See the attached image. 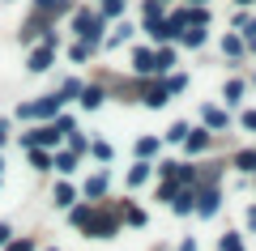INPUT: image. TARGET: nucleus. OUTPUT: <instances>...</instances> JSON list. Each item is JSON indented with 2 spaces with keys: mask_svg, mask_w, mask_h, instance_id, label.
Here are the masks:
<instances>
[{
  "mask_svg": "<svg viewBox=\"0 0 256 251\" xmlns=\"http://www.w3.org/2000/svg\"><path fill=\"white\" fill-rule=\"evenodd\" d=\"M102 30H107V21H102L98 9H77L73 13V34L86 38V43H102Z\"/></svg>",
  "mask_w": 256,
  "mask_h": 251,
  "instance_id": "obj_1",
  "label": "nucleus"
},
{
  "mask_svg": "<svg viewBox=\"0 0 256 251\" xmlns=\"http://www.w3.org/2000/svg\"><path fill=\"white\" fill-rule=\"evenodd\" d=\"M52 55H56V30H47V34L38 38V47H30L26 68L30 72H47V68H52Z\"/></svg>",
  "mask_w": 256,
  "mask_h": 251,
  "instance_id": "obj_2",
  "label": "nucleus"
},
{
  "mask_svg": "<svg viewBox=\"0 0 256 251\" xmlns=\"http://www.w3.org/2000/svg\"><path fill=\"white\" fill-rule=\"evenodd\" d=\"M60 141H64V132L52 124V119H47V124H34L30 132H22V145H26V149H30V145H38V149H56Z\"/></svg>",
  "mask_w": 256,
  "mask_h": 251,
  "instance_id": "obj_3",
  "label": "nucleus"
},
{
  "mask_svg": "<svg viewBox=\"0 0 256 251\" xmlns=\"http://www.w3.org/2000/svg\"><path fill=\"white\" fill-rule=\"evenodd\" d=\"M86 234H90V239H116L120 234V217L94 205V217H90V226H86Z\"/></svg>",
  "mask_w": 256,
  "mask_h": 251,
  "instance_id": "obj_4",
  "label": "nucleus"
},
{
  "mask_svg": "<svg viewBox=\"0 0 256 251\" xmlns=\"http://www.w3.org/2000/svg\"><path fill=\"white\" fill-rule=\"evenodd\" d=\"M222 209V188L218 183H201V188H196V205H192V213L196 217H214Z\"/></svg>",
  "mask_w": 256,
  "mask_h": 251,
  "instance_id": "obj_5",
  "label": "nucleus"
},
{
  "mask_svg": "<svg viewBox=\"0 0 256 251\" xmlns=\"http://www.w3.org/2000/svg\"><path fill=\"white\" fill-rule=\"evenodd\" d=\"M166 98H171V94H166V81H162V77H146L141 102H146L150 111H162V107H166Z\"/></svg>",
  "mask_w": 256,
  "mask_h": 251,
  "instance_id": "obj_6",
  "label": "nucleus"
},
{
  "mask_svg": "<svg viewBox=\"0 0 256 251\" xmlns=\"http://www.w3.org/2000/svg\"><path fill=\"white\" fill-rule=\"evenodd\" d=\"M107 192H111V171H98V175H90V179H86L82 196H86V200H94V205H98V200L107 196Z\"/></svg>",
  "mask_w": 256,
  "mask_h": 251,
  "instance_id": "obj_7",
  "label": "nucleus"
},
{
  "mask_svg": "<svg viewBox=\"0 0 256 251\" xmlns=\"http://www.w3.org/2000/svg\"><path fill=\"white\" fill-rule=\"evenodd\" d=\"M132 72H137L141 81L154 77V47H132Z\"/></svg>",
  "mask_w": 256,
  "mask_h": 251,
  "instance_id": "obj_8",
  "label": "nucleus"
},
{
  "mask_svg": "<svg viewBox=\"0 0 256 251\" xmlns=\"http://www.w3.org/2000/svg\"><path fill=\"white\" fill-rule=\"evenodd\" d=\"M102 98H107V85H102V81H90V85L82 90V98H77V102H82V111H98V107H102Z\"/></svg>",
  "mask_w": 256,
  "mask_h": 251,
  "instance_id": "obj_9",
  "label": "nucleus"
},
{
  "mask_svg": "<svg viewBox=\"0 0 256 251\" xmlns=\"http://www.w3.org/2000/svg\"><path fill=\"white\" fill-rule=\"evenodd\" d=\"M60 107H64V102L56 98V94H43V98L34 102V124H47V119H56V115H60Z\"/></svg>",
  "mask_w": 256,
  "mask_h": 251,
  "instance_id": "obj_10",
  "label": "nucleus"
},
{
  "mask_svg": "<svg viewBox=\"0 0 256 251\" xmlns=\"http://www.w3.org/2000/svg\"><path fill=\"white\" fill-rule=\"evenodd\" d=\"M166 205H171L180 217H188V213H192V205H196V188H175V196L166 200Z\"/></svg>",
  "mask_w": 256,
  "mask_h": 251,
  "instance_id": "obj_11",
  "label": "nucleus"
},
{
  "mask_svg": "<svg viewBox=\"0 0 256 251\" xmlns=\"http://www.w3.org/2000/svg\"><path fill=\"white\" fill-rule=\"evenodd\" d=\"M201 119H205V128H214V132H226V128H230V115L222 107H210V102L201 107Z\"/></svg>",
  "mask_w": 256,
  "mask_h": 251,
  "instance_id": "obj_12",
  "label": "nucleus"
},
{
  "mask_svg": "<svg viewBox=\"0 0 256 251\" xmlns=\"http://www.w3.org/2000/svg\"><path fill=\"white\" fill-rule=\"evenodd\" d=\"M94 217V200H77V205H68V222L77 226V230H86Z\"/></svg>",
  "mask_w": 256,
  "mask_h": 251,
  "instance_id": "obj_13",
  "label": "nucleus"
},
{
  "mask_svg": "<svg viewBox=\"0 0 256 251\" xmlns=\"http://www.w3.org/2000/svg\"><path fill=\"white\" fill-rule=\"evenodd\" d=\"M171 68H175V47H171V43H162V47L154 51V77H166Z\"/></svg>",
  "mask_w": 256,
  "mask_h": 251,
  "instance_id": "obj_14",
  "label": "nucleus"
},
{
  "mask_svg": "<svg viewBox=\"0 0 256 251\" xmlns=\"http://www.w3.org/2000/svg\"><path fill=\"white\" fill-rule=\"evenodd\" d=\"M184 149H188V153H205V149H210V128H188Z\"/></svg>",
  "mask_w": 256,
  "mask_h": 251,
  "instance_id": "obj_15",
  "label": "nucleus"
},
{
  "mask_svg": "<svg viewBox=\"0 0 256 251\" xmlns=\"http://www.w3.org/2000/svg\"><path fill=\"white\" fill-rule=\"evenodd\" d=\"M52 200H56L60 209H68V205H77V200H82V192H77L73 183L64 179V183H56V188H52Z\"/></svg>",
  "mask_w": 256,
  "mask_h": 251,
  "instance_id": "obj_16",
  "label": "nucleus"
},
{
  "mask_svg": "<svg viewBox=\"0 0 256 251\" xmlns=\"http://www.w3.org/2000/svg\"><path fill=\"white\" fill-rule=\"evenodd\" d=\"M244 94H248V81H239V77H230L226 85H222V102H226V107H239Z\"/></svg>",
  "mask_w": 256,
  "mask_h": 251,
  "instance_id": "obj_17",
  "label": "nucleus"
},
{
  "mask_svg": "<svg viewBox=\"0 0 256 251\" xmlns=\"http://www.w3.org/2000/svg\"><path fill=\"white\" fill-rule=\"evenodd\" d=\"M158 149H162V141H158V136H137V145H132V153H137L141 162H154Z\"/></svg>",
  "mask_w": 256,
  "mask_h": 251,
  "instance_id": "obj_18",
  "label": "nucleus"
},
{
  "mask_svg": "<svg viewBox=\"0 0 256 251\" xmlns=\"http://www.w3.org/2000/svg\"><path fill=\"white\" fill-rule=\"evenodd\" d=\"M248 51V43H244V34H239V30H230L226 38H222V55H226V60H239V55Z\"/></svg>",
  "mask_w": 256,
  "mask_h": 251,
  "instance_id": "obj_19",
  "label": "nucleus"
},
{
  "mask_svg": "<svg viewBox=\"0 0 256 251\" xmlns=\"http://www.w3.org/2000/svg\"><path fill=\"white\" fill-rule=\"evenodd\" d=\"M150 175H154V162H141V158H137V166H128V188L150 183Z\"/></svg>",
  "mask_w": 256,
  "mask_h": 251,
  "instance_id": "obj_20",
  "label": "nucleus"
},
{
  "mask_svg": "<svg viewBox=\"0 0 256 251\" xmlns=\"http://www.w3.org/2000/svg\"><path fill=\"white\" fill-rule=\"evenodd\" d=\"M82 90H86L82 77H64V85L56 90V98H60V102H73V98H82Z\"/></svg>",
  "mask_w": 256,
  "mask_h": 251,
  "instance_id": "obj_21",
  "label": "nucleus"
},
{
  "mask_svg": "<svg viewBox=\"0 0 256 251\" xmlns=\"http://www.w3.org/2000/svg\"><path fill=\"white\" fill-rule=\"evenodd\" d=\"M180 43L196 51V47H205V43H210V34H205V26H188V30H184V34H180Z\"/></svg>",
  "mask_w": 256,
  "mask_h": 251,
  "instance_id": "obj_22",
  "label": "nucleus"
},
{
  "mask_svg": "<svg viewBox=\"0 0 256 251\" xmlns=\"http://www.w3.org/2000/svg\"><path fill=\"white\" fill-rule=\"evenodd\" d=\"M94 51H98V43H86V38H77V43L68 47V60H73V64H86Z\"/></svg>",
  "mask_w": 256,
  "mask_h": 251,
  "instance_id": "obj_23",
  "label": "nucleus"
},
{
  "mask_svg": "<svg viewBox=\"0 0 256 251\" xmlns=\"http://www.w3.org/2000/svg\"><path fill=\"white\" fill-rule=\"evenodd\" d=\"M239 175H256V149H239L235 153V162H230Z\"/></svg>",
  "mask_w": 256,
  "mask_h": 251,
  "instance_id": "obj_24",
  "label": "nucleus"
},
{
  "mask_svg": "<svg viewBox=\"0 0 256 251\" xmlns=\"http://www.w3.org/2000/svg\"><path fill=\"white\" fill-rule=\"evenodd\" d=\"M52 171H60V175H73V171H77V153H73V149L56 153V158H52Z\"/></svg>",
  "mask_w": 256,
  "mask_h": 251,
  "instance_id": "obj_25",
  "label": "nucleus"
},
{
  "mask_svg": "<svg viewBox=\"0 0 256 251\" xmlns=\"http://www.w3.org/2000/svg\"><path fill=\"white\" fill-rule=\"evenodd\" d=\"M124 4H128V0H98L102 21H120V17H124Z\"/></svg>",
  "mask_w": 256,
  "mask_h": 251,
  "instance_id": "obj_26",
  "label": "nucleus"
},
{
  "mask_svg": "<svg viewBox=\"0 0 256 251\" xmlns=\"http://www.w3.org/2000/svg\"><path fill=\"white\" fill-rule=\"evenodd\" d=\"M188 128H192V124H184V119H175V124H171V128L162 132V141H166V145H184V136H188Z\"/></svg>",
  "mask_w": 256,
  "mask_h": 251,
  "instance_id": "obj_27",
  "label": "nucleus"
},
{
  "mask_svg": "<svg viewBox=\"0 0 256 251\" xmlns=\"http://www.w3.org/2000/svg\"><path fill=\"white\" fill-rule=\"evenodd\" d=\"M86 153L98 158V162H111V158H116V145H111V141H90V149H86Z\"/></svg>",
  "mask_w": 256,
  "mask_h": 251,
  "instance_id": "obj_28",
  "label": "nucleus"
},
{
  "mask_svg": "<svg viewBox=\"0 0 256 251\" xmlns=\"http://www.w3.org/2000/svg\"><path fill=\"white\" fill-rule=\"evenodd\" d=\"M30 166H34V171H52V149H38V145H30Z\"/></svg>",
  "mask_w": 256,
  "mask_h": 251,
  "instance_id": "obj_29",
  "label": "nucleus"
},
{
  "mask_svg": "<svg viewBox=\"0 0 256 251\" xmlns=\"http://www.w3.org/2000/svg\"><path fill=\"white\" fill-rule=\"evenodd\" d=\"M141 17H146V26L162 21V17H166V13H162V0H146V4H141Z\"/></svg>",
  "mask_w": 256,
  "mask_h": 251,
  "instance_id": "obj_30",
  "label": "nucleus"
},
{
  "mask_svg": "<svg viewBox=\"0 0 256 251\" xmlns=\"http://www.w3.org/2000/svg\"><path fill=\"white\" fill-rule=\"evenodd\" d=\"M166 94H171V98H175V94H184V90H188V72H166Z\"/></svg>",
  "mask_w": 256,
  "mask_h": 251,
  "instance_id": "obj_31",
  "label": "nucleus"
},
{
  "mask_svg": "<svg viewBox=\"0 0 256 251\" xmlns=\"http://www.w3.org/2000/svg\"><path fill=\"white\" fill-rule=\"evenodd\" d=\"M124 222H128V226H141V230H146V226H150V217H146V209L124 205Z\"/></svg>",
  "mask_w": 256,
  "mask_h": 251,
  "instance_id": "obj_32",
  "label": "nucleus"
},
{
  "mask_svg": "<svg viewBox=\"0 0 256 251\" xmlns=\"http://www.w3.org/2000/svg\"><path fill=\"white\" fill-rule=\"evenodd\" d=\"M64 141H68V149H73L77 158H82V153L90 149V141H86V132H82V128H77V132H68V136H64Z\"/></svg>",
  "mask_w": 256,
  "mask_h": 251,
  "instance_id": "obj_33",
  "label": "nucleus"
},
{
  "mask_svg": "<svg viewBox=\"0 0 256 251\" xmlns=\"http://www.w3.org/2000/svg\"><path fill=\"white\" fill-rule=\"evenodd\" d=\"M222 251H244V239H239V230H226V234H222Z\"/></svg>",
  "mask_w": 256,
  "mask_h": 251,
  "instance_id": "obj_34",
  "label": "nucleus"
},
{
  "mask_svg": "<svg viewBox=\"0 0 256 251\" xmlns=\"http://www.w3.org/2000/svg\"><path fill=\"white\" fill-rule=\"evenodd\" d=\"M132 38V26H116V34L107 38V47H120V43H128Z\"/></svg>",
  "mask_w": 256,
  "mask_h": 251,
  "instance_id": "obj_35",
  "label": "nucleus"
},
{
  "mask_svg": "<svg viewBox=\"0 0 256 251\" xmlns=\"http://www.w3.org/2000/svg\"><path fill=\"white\" fill-rule=\"evenodd\" d=\"M4 251H34V239H9Z\"/></svg>",
  "mask_w": 256,
  "mask_h": 251,
  "instance_id": "obj_36",
  "label": "nucleus"
},
{
  "mask_svg": "<svg viewBox=\"0 0 256 251\" xmlns=\"http://www.w3.org/2000/svg\"><path fill=\"white\" fill-rule=\"evenodd\" d=\"M13 115H18V119H26V124H34V102H22V107L13 111Z\"/></svg>",
  "mask_w": 256,
  "mask_h": 251,
  "instance_id": "obj_37",
  "label": "nucleus"
},
{
  "mask_svg": "<svg viewBox=\"0 0 256 251\" xmlns=\"http://www.w3.org/2000/svg\"><path fill=\"white\" fill-rule=\"evenodd\" d=\"M9 132H13V119H0V149L9 145Z\"/></svg>",
  "mask_w": 256,
  "mask_h": 251,
  "instance_id": "obj_38",
  "label": "nucleus"
},
{
  "mask_svg": "<svg viewBox=\"0 0 256 251\" xmlns=\"http://www.w3.org/2000/svg\"><path fill=\"white\" fill-rule=\"evenodd\" d=\"M239 124H244L248 132H256V111H244V115H239Z\"/></svg>",
  "mask_w": 256,
  "mask_h": 251,
  "instance_id": "obj_39",
  "label": "nucleus"
},
{
  "mask_svg": "<svg viewBox=\"0 0 256 251\" xmlns=\"http://www.w3.org/2000/svg\"><path fill=\"white\" fill-rule=\"evenodd\" d=\"M9 239H13V226H9V222H0V247H4Z\"/></svg>",
  "mask_w": 256,
  "mask_h": 251,
  "instance_id": "obj_40",
  "label": "nucleus"
},
{
  "mask_svg": "<svg viewBox=\"0 0 256 251\" xmlns=\"http://www.w3.org/2000/svg\"><path fill=\"white\" fill-rule=\"evenodd\" d=\"M180 251H196V243H192V239H184V243H180Z\"/></svg>",
  "mask_w": 256,
  "mask_h": 251,
  "instance_id": "obj_41",
  "label": "nucleus"
},
{
  "mask_svg": "<svg viewBox=\"0 0 256 251\" xmlns=\"http://www.w3.org/2000/svg\"><path fill=\"white\" fill-rule=\"evenodd\" d=\"M248 51H252V55H256V38H248Z\"/></svg>",
  "mask_w": 256,
  "mask_h": 251,
  "instance_id": "obj_42",
  "label": "nucleus"
},
{
  "mask_svg": "<svg viewBox=\"0 0 256 251\" xmlns=\"http://www.w3.org/2000/svg\"><path fill=\"white\" fill-rule=\"evenodd\" d=\"M235 4H239V9H248V4H252V0H235Z\"/></svg>",
  "mask_w": 256,
  "mask_h": 251,
  "instance_id": "obj_43",
  "label": "nucleus"
},
{
  "mask_svg": "<svg viewBox=\"0 0 256 251\" xmlns=\"http://www.w3.org/2000/svg\"><path fill=\"white\" fill-rule=\"evenodd\" d=\"M188 4H210V0H188Z\"/></svg>",
  "mask_w": 256,
  "mask_h": 251,
  "instance_id": "obj_44",
  "label": "nucleus"
},
{
  "mask_svg": "<svg viewBox=\"0 0 256 251\" xmlns=\"http://www.w3.org/2000/svg\"><path fill=\"white\" fill-rule=\"evenodd\" d=\"M252 85H256V77H252Z\"/></svg>",
  "mask_w": 256,
  "mask_h": 251,
  "instance_id": "obj_45",
  "label": "nucleus"
},
{
  "mask_svg": "<svg viewBox=\"0 0 256 251\" xmlns=\"http://www.w3.org/2000/svg\"><path fill=\"white\" fill-rule=\"evenodd\" d=\"M162 4H166V0H162Z\"/></svg>",
  "mask_w": 256,
  "mask_h": 251,
  "instance_id": "obj_46",
  "label": "nucleus"
},
{
  "mask_svg": "<svg viewBox=\"0 0 256 251\" xmlns=\"http://www.w3.org/2000/svg\"><path fill=\"white\" fill-rule=\"evenodd\" d=\"M0 183H4V179H0Z\"/></svg>",
  "mask_w": 256,
  "mask_h": 251,
  "instance_id": "obj_47",
  "label": "nucleus"
},
{
  "mask_svg": "<svg viewBox=\"0 0 256 251\" xmlns=\"http://www.w3.org/2000/svg\"><path fill=\"white\" fill-rule=\"evenodd\" d=\"M52 251H56V247H52Z\"/></svg>",
  "mask_w": 256,
  "mask_h": 251,
  "instance_id": "obj_48",
  "label": "nucleus"
},
{
  "mask_svg": "<svg viewBox=\"0 0 256 251\" xmlns=\"http://www.w3.org/2000/svg\"><path fill=\"white\" fill-rule=\"evenodd\" d=\"M218 251H222V247H218Z\"/></svg>",
  "mask_w": 256,
  "mask_h": 251,
  "instance_id": "obj_49",
  "label": "nucleus"
}]
</instances>
